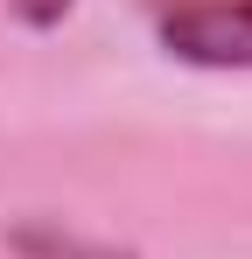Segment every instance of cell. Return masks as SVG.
<instances>
[{
  "label": "cell",
  "instance_id": "obj_2",
  "mask_svg": "<svg viewBox=\"0 0 252 259\" xmlns=\"http://www.w3.org/2000/svg\"><path fill=\"white\" fill-rule=\"evenodd\" d=\"M7 7H14L21 28H63V21L77 14V0H7Z\"/></svg>",
  "mask_w": 252,
  "mask_h": 259
},
{
  "label": "cell",
  "instance_id": "obj_1",
  "mask_svg": "<svg viewBox=\"0 0 252 259\" xmlns=\"http://www.w3.org/2000/svg\"><path fill=\"white\" fill-rule=\"evenodd\" d=\"M154 35L175 63L196 70H252V0H168Z\"/></svg>",
  "mask_w": 252,
  "mask_h": 259
}]
</instances>
